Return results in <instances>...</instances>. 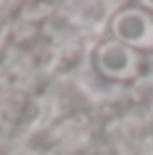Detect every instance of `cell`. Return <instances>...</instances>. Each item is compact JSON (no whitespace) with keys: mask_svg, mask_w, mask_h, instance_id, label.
Here are the masks:
<instances>
[{"mask_svg":"<svg viewBox=\"0 0 153 155\" xmlns=\"http://www.w3.org/2000/svg\"><path fill=\"white\" fill-rule=\"evenodd\" d=\"M110 33H113V40L128 45L131 50L141 55L153 53V10L143 3L123 8L113 15Z\"/></svg>","mask_w":153,"mask_h":155,"instance_id":"6da1fadb","label":"cell"},{"mask_svg":"<svg viewBox=\"0 0 153 155\" xmlns=\"http://www.w3.org/2000/svg\"><path fill=\"white\" fill-rule=\"evenodd\" d=\"M95 70L103 78H110V80H133L138 78L143 70V55L131 50L128 45H123L118 40H108L103 43L93 55Z\"/></svg>","mask_w":153,"mask_h":155,"instance_id":"7a4b0ae2","label":"cell"}]
</instances>
